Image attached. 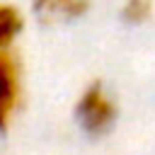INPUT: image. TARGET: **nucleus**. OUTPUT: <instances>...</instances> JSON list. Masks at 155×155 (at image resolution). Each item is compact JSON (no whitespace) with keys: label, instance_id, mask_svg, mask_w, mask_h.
Returning a JSON list of instances; mask_svg holds the SVG:
<instances>
[{"label":"nucleus","instance_id":"obj_1","mask_svg":"<svg viewBox=\"0 0 155 155\" xmlns=\"http://www.w3.org/2000/svg\"><path fill=\"white\" fill-rule=\"evenodd\" d=\"M116 114H119L116 102L109 97V92L104 90V85L99 80L90 82L75 104V119H78L80 128L92 138L109 133L116 121Z\"/></svg>","mask_w":155,"mask_h":155},{"label":"nucleus","instance_id":"obj_5","mask_svg":"<svg viewBox=\"0 0 155 155\" xmlns=\"http://www.w3.org/2000/svg\"><path fill=\"white\" fill-rule=\"evenodd\" d=\"M153 15V0H126L121 7V19L128 24H143Z\"/></svg>","mask_w":155,"mask_h":155},{"label":"nucleus","instance_id":"obj_3","mask_svg":"<svg viewBox=\"0 0 155 155\" xmlns=\"http://www.w3.org/2000/svg\"><path fill=\"white\" fill-rule=\"evenodd\" d=\"M31 10L46 27H58L80 19L90 10V0H34Z\"/></svg>","mask_w":155,"mask_h":155},{"label":"nucleus","instance_id":"obj_2","mask_svg":"<svg viewBox=\"0 0 155 155\" xmlns=\"http://www.w3.org/2000/svg\"><path fill=\"white\" fill-rule=\"evenodd\" d=\"M17 104H19L17 63L7 48H0V128H7V124L15 116Z\"/></svg>","mask_w":155,"mask_h":155},{"label":"nucleus","instance_id":"obj_4","mask_svg":"<svg viewBox=\"0 0 155 155\" xmlns=\"http://www.w3.org/2000/svg\"><path fill=\"white\" fill-rule=\"evenodd\" d=\"M22 27H24L22 12L10 2H0V48H10L15 39L22 34Z\"/></svg>","mask_w":155,"mask_h":155}]
</instances>
